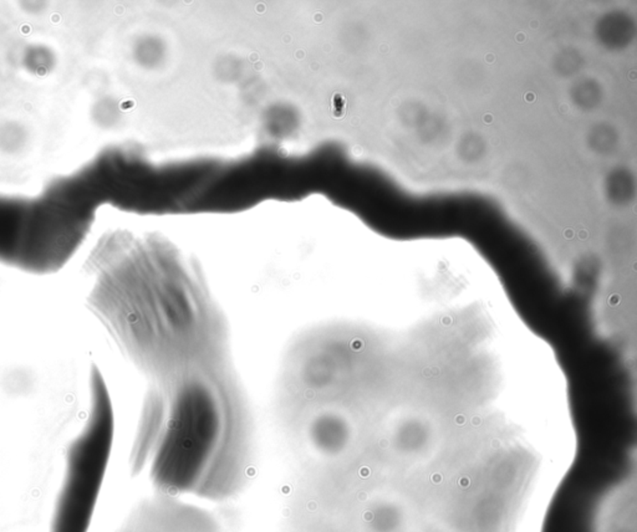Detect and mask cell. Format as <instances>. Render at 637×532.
I'll return each mask as SVG.
<instances>
[{
	"label": "cell",
	"mask_w": 637,
	"mask_h": 532,
	"mask_svg": "<svg viewBox=\"0 0 637 532\" xmlns=\"http://www.w3.org/2000/svg\"><path fill=\"white\" fill-rule=\"evenodd\" d=\"M88 307L148 383L159 424L248 418L230 323L198 266L156 234L105 235Z\"/></svg>",
	"instance_id": "obj_1"
},
{
	"label": "cell",
	"mask_w": 637,
	"mask_h": 532,
	"mask_svg": "<svg viewBox=\"0 0 637 532\" xmlns=\"http://www.w3.org/2000/svg\"><path fill=\"white\" fill-rule=\"evenodd\" d=\"M96 213L51 181L35 196L0 194V263L28 273H57L89 234Z\"/></svg>",
	"instance_id": "obj_2"
},
{
	"label": "cell",
	"mask_w": 637,
	"mask_h": 532,
	"mask_svg": "<svg viewBox=\"0 0 637 532\" xmlns=\"http://www.w3.org/2000/svg\"><path fill=\"white\" fill-rule=\"evenodd\" d=\"M89 413L66 451L65 470L50 532H88L114 443L115 418L100 369L90 371Z\"/></svg>",
	"instance_id": "obj_3"
},
{
	"label": "cell",
	"mask_w": 637,
	"mask_h": 532,
	"mask_svg": "<svg viewBox=\"0 0 637 532\" xmlns=\"http://www.w3.org/2000/svg\"><path fill=\"white\" fill-rule=\"evenodd\" d=\"M171 498L166 495L145 502L132 515L125 532H217L216 522L205 513Z\"/></svg>",
	"instance_id": "obj_4"
}]
</instances>
